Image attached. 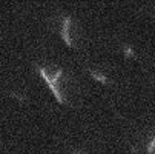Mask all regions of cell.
I'll use <instances>...</instances> for the list:
<instances>
[{"label": "cell", "instance_id": "6da1fadb", "mask_svg": "<svg viewBox=\"0 0 155 154\" xmlns=\"http://www.w3.org/2000/svg\"><path fill=\"white\" fill-rule=\"evenodd\" d=\"M69 26H71V17L68 15V17L64 19L63 26H61V39L66 42V45H68L69 48H72L74 45H72V40H71V37H69Z\"/></svg>", "mask_w": 155, "mask_h": 154}, {"label": "cell", "instance_id": "7a4b0ae2", "mask_svg": "<svg viewBox=\"0 0 155 154\" xmlns=\"http://www.w3.org/2000/svg\"><path fill=\"white\" fill-rule=\"evenodd\" d=\"M89 73H91V76H92L94 79H97V80H100V82H103V83H109L107 79H106L103 74H97V73H94V71H89Z\"/></svg>", "mask_w": 155, "mask_h": 154}, {"label": "cell", "instance_id": "3957f363", "mask_svg": "<svg viewBox=\"0 0 155 154\" xmlns=\"http://www.w3.org/2000/svg\"><path fill=\"white\" fill-rule=\"evenodd\" d=\"M123 53H124V56H126V57H135V54H134V51H132V48H130V46H127V45H124V46H123Z\"/></svg>", "mask_w": 155, "mask_h": 154}, {"label": "cell", "instance_id": "277c9868", "mask_svg": "<svg viewBox=\"0 0 155 154\" xmlns=\"http://www.w3.org/2000/svg\"><path fill=\"white\" fill-rule=\"evenodd\" d=\"M153 149H155V137H153V140L147 145V152H149V154H152V151H153Z\"/></svg>", "mask_w": 155, "mask_h": 154}, {"label": "cell", "instance_id": "5b68a950", "mask_svg": "<svg viewBox=\"0 0 155 154\" xmlns=\"http://www.w3.org/2000/svg\"><path fill=\"white\" fill-rule=\"evenodd\" d=\"M72 154H77V152H75V151H74V152H72Z\"/></svg>", "mask_w": 155, "mask_h": 154}, {"label": "cell", "instance_id": "8992f818", "mask_svg": "<svg viewBox=\"0 0 155 154\" xmlns=\"http://www.w3.org/2000/svg\"><path fill=\"white\" fill-rule=\"evenodd\" d=\"M153 154H155V152H153Z\"/></svg>", "mask_w": 155, "mask_h": 154}]
</instances>
